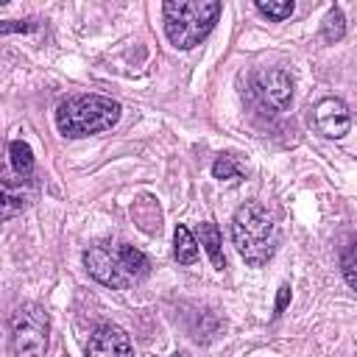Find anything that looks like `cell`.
Listing matches in <instances>:
<instances>
[{
    "instance_id": "6da1fadb",
    "label": "cell",
    "mask_w": 357,
    "mask_h": 357,
    "mask_svg": "<svg viewBox=\"0 0 357 357\" xmlns=\"http://www.w3.org/2000/svg\"><path fill=\"white\" fill-rule=\"evenodd\" d=\"M84 265L92 279H98L106 287L126 290L137 284L151 271V259L126 243H98L84 251Z\"/></svg>"
},
{
    "instance_id": "7a4b0ae2",
    "label": "cell",
    "mask_w": 357,
    "mask_h": 357,
    "mask_svg": "<svg viewBox=\"0 0 357 357\" xmlns=\"http://www.w3.org/2000/svg\"><path fill=\"white\" fill-rule=\"evenodd\" d=\"M231 243L248 265H265L279 243L276 223L259 201H245L231 218Z\"/></svg>"
},
{
    "instance_id": "3957f363",
    "label": "cell",
    "mask_w": 357,
    "mask_h": 357,
    "mask_svg": "<svg viewBox=\"0 0 357 357\" xmlns=\"http://www.w3.org/2000/svg\"><path fill=\"white\" fill-rule=\"evenodd\" d=\"M165 33L173 47L192 50L201 45L220 17L218 0H167L162 6Z\"/></svg>"
},
{
    "instance_id": "277c9868",
    "label": "cell",
    "mask_w": 357,
    "mask_h": 357,
    "mask_svg": "<svg viewBox=\"0 0 357 357\" xmlns=\"http://www.w3.org/2000/svg\"><path fill=\"white\" fill-rule=\"evenodd\" d=\"M120 120V103L106 95H75L59 103L56 126L64 137H92L112 128Z\"/></svg>"
},
{
    "instance_id": "5b68a950",
    "label": "cell",
    "mask_w": 357,
    "mask_h": 357,
    "mask_svg": "<svg viewBox=\"0 0 357 357\" xmlns=\"http://www.w3.org/2000/svg\"><path fill=\"white\" fill-rule=\"evenodd\" d=\"M50 321L39 304H22L8 318V357H45Z\"/></svg>"
},
{
    "instance_id": "8992f818",
    "label": "cell",
    "mask_w": 357,
    "mask_h": 357,
    "mask_svg": "<svg viewBox=\"0 0 357 357\" xmlns=\"http://www.w3.org/2000/svg\"><path fill=\"white\" fill-rule=\"evenodd\" d=\"M254 95L268 112L279 114L293 100V78L279 67H262L254 75Z\"/></svg>"
},
{
    "instance_id": "52a82bcc",
    "label": "cell",
    "mask_w": 357,
    "mask_h": 357,
    "mask_svg": "<svg viewBox=\"0 0 357 357\" xmlns=\"http://www.w3.org/2000/svg\"><path fill=\"white\" fill-rule=\"evenodd\" d=\"M312 126L329 137V139H340L349 134L351 128V114H349V106L340 100V98H324L315 103L312 109Z\"/></svg>"
},
{
    "instance_id": "ba28073f",
    "label": "cell",
    "mask_w": 357,
    "mask_h": 357,
    "mask_svg": "<svg viewBox=\"0 0 357 357\" xmlns=\"http://www.w3.org/2000/svg\"><path fill=\"white\" fill-rule=\"evenodd\" d=\"M86 357H134L131 337L114 324H103L89 335Z\"/></svg>"
},
{
    "instance_id": "9c48e42d",
    "label": "cell",
    "mask_w": 357,
    "mask_h": 357,
    "mask_svg": "<svg viewBox=\"0 0 357 357\" xmlns=\"http://www.w3.org/2000/svg\"><path fill=\"white\" fill-rule=\"evenodd\" d=\"M198 237H201L204 251H206L209 259H212V268L223 271V268H226V257H223V248H220V245H223V240H220V229H218L212 220H206V223H201Z\"/></svg>"
},
{
    "instance_id": "30bf717a",
    "label": "cell",
    "mask_w": 357,
    "mask_h": 357,
    "mask_svg": "<svg viewBox=\"0 0 357 357\" xmlns=\"http://www.w3.org/2000/svg\"><path fill=\"white\" fill-rule=\"evenodd\" d=\"M173 254L181 265H192L198 259V240L192 237V231L187 226H176L173 231Z\"/></svg>"
},
{
    "instance_id": "8fae6325",
    "label": "cell",
    "mask_w": 357,
    "mask_h": 357,
    "mask_svg": "<svg viewBox=\"0 0 357 357\" xmlns=\"http://www.w3.org/2000/svg\"><path fill=\"white\" fill-rule=\"evenodd\" d=\"M8 153H11V167L17 170V176H20V178H28V176L33 173V153H31V145L22 142V139H11Z\"/></svg>"
},
{
    "instance_id": "7c38bea8",
    "label": "cell",
    "mask_w": 357,
    "mask_h": 357,
    "mask_svg": "<svg viewBox=\"0 0 357 357\" xmlns=\"http://www.w3.org/2000/svg\"><path fill=\"white\" fill-rule=\"evenodd\" d=\"M25 204H28V192L22 190V181H20V187H14V181L6 178V181H3V218L8 220V218L17 215Z\"/></svg>"
},
{
    "instance_id": "4fadbf2b",
    "label": "cell",
    "mask_w": 357,
    "mask_h": 357,
    "mask_svg": "<svg viewBox=\"0 0 357 357\" xmlns=\"http://www.w3.org/2000/svg\"><path fill=\"white\" fill-rule=\"evenodd\" d=\"M343 33H346V17H343V11L335 6V8H329V14L324 17L321 36H324V42H337V39H343Z\"/></svg>"
},
{
    "instance_id": "5bb4252c",
    "label": "cell",
    "mask_w": 357,
    "mask_h": 357,
    "mask_svg": "<svg viewBox=\"0 0 357 357\" xmlns=\"http://www.w3.org/2000/svg\"><path fill=\"white\" fill-rule=\"evenodd\" d=\"M257 11L271 17V20H276V22H282L296 11V6H293V0H257Z\"/></svg>"
},
{
    "instance_id": "9a60e30c",
    "label": "cell",
    "mask_w": 357,
    "mask_h": 357,
    "mask_svg": "<svg viewBox=\"0 0 357 357\" xmlns=\"http://www.w3.org/2000/svg\"><path fill=\"white\" fill-rule=\"evenodd\" d=\"M340 271H343V279L349 282V287L357 290V240L343 251V257H340Z\"/></svg>"
},
{
    "instance_id": "2e32d148",
    "label": "cell",
    "mask_w": 357,
    "mask_h": 357,
    "mask_svg": "<svg viewBox=\"0 0 357 357\" xmlns=\"http://www.w3.org/2000/svg\"><path fill=\"white\" fill-rule=\"evenodd\" d=\"M212 176L220 178V181H223V178H231V181H234V178H240V167L234 165L231 156H218L215 165H212Z\"/></svg>"
},
{
    "instance_id": "e0dca14e",
    "label": "cell",
    "mask_w": 357,
    "mask_h": 357,
    "mask_svg": "<svg viewBox=\"0 0 357 357\" xmlns=\"http://www.w3.org/2000/svg\"><path fill=\"white\" fill-rule=\"evenodd\" d=\"M11 31L28 33V31H36V22H3L0 25V33H11Z\"/></svg>"
},
{
    "instance_id": "ac0fdd59",
    "label": "cell",
    "mask_w": 357,
    "mask_h": 357,
    "mask_svg": "<svg viewBox=\"0 0 357 357\" xmlns=\"http://www.w3.org/2000/svg\"><path fill=\"white\" fill-rule=\"evenodd\" d=\"M287 301H290V284H282V287H279V296H276V307H273V315L284 312Z\"/></svg>"
},
{
    "instance_id": "d6986e66",
    "label": "cell",
    "mask_w": 357,
    "mask_h": 357,
    "mask_svg": "<svg viewBox=\"0 0 357 357\" xmlns=\"http://www.w3.org/2000/svg\"><path fill=\"white\" fill-rule=\"evenodd\" d=\"M173 357H187V354H173Z\"/></svg>"
},
{
    "instance_id": "ffe728a7",
    "label": "cell",
    "mask_w": 357,
    "mask_h": 357,
    "mask_svg": "<svg viewBox=\"0 0 357 357\" xmlns=\"http://www.w3.org/2000/svg\"><path fill=\"white\" fill-rule=\"evenodd\" d=\"M354 357H357V354H354Z\"/></svg>"
}]
</instances>
